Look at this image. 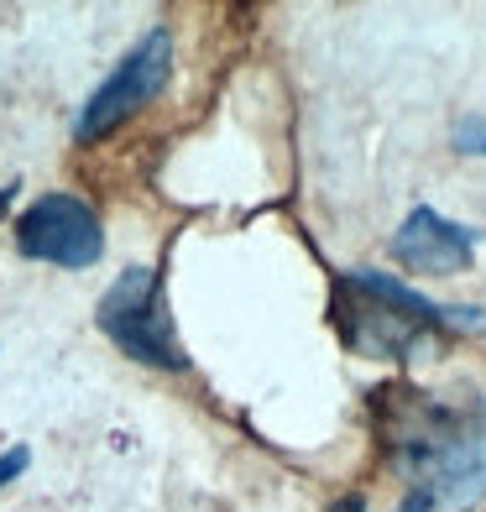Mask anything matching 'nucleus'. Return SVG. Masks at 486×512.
Here are the masks:
<instances>
[{"mask_svg":"<svg viewBox=\"0 0 486 512\" xmlns=\"http://www.w3.org/2000/svg\"><path fill=\"white\" fill-rule=\"evenodd\" d=\"M382 445L403 476V492L434 512H460L486 497V403H439L434 392H372Z\"/></svg>","mask_w":486,"mask_h":512,"instance_id":"f257e3e1","label":"nucleus"},{"mask_svg":"<svg viewBox=\"0 0 486 512\" xmlns=\"http://www.w3.org/2000/svg\"><path fill=\"white\" fill-rule=\"evenodd\" d=\"M95 324L121 356L157 366V371H189V356L173 335V314H168V293H162L157 267H126L115 283L100 293Z\"/></svg>","mask_w":486,"mask_h":512,"instance_id":"f03ea898","label":"nucleus"},{"mask_svg":"<svg viewBox=\"0 0 486 512\" xmlns=\"http://www.w3.org/2000/svg\"><path fill=\"white\" fill-rule=\"evenodd\" d=\"M168 79H173V32L152 27L95 89H89V100L74 115V142L79 147L105 142L121 121H131L142 105H152L162 89H168Z\"/></svg>","mask_w":486,"mask_h":512,"instance_id":"7ed1b4c3","label":"nucleus"},{"mask_svg":"<svg viewBox=\"0 0 486 512\" xmlns=\"http://www.w3.org/2000/svg\"><path fill=\"white\" fill-rule=\"evenodd\" d=\"M16 251L27 256V262L95 267L105 256V225L95 215V204H84L79 194H42L21 209Z\"/></svg>","mask_w":486,"mask_h":512,"instance_id":"20e7f679","label":"nucleus"},{"mask_svg":"<svg viewBox=\"0 0 486 512\" xmlns=\"http://www.w3.org/2000/svg\"><path fill=\"white\" fill-rule=\"evenodd\" d=\"M476 246H481V230L460 225L450 215H439L434 204H413L403 225L392 230V262H403L408 272H424V277H455L476 262Z\"/></svg>","mask_w":486,"mask_h":512,"instance_id":"39448f33","label":"nucleus"},{"mask_svg":"<svg viewBox=\"0 0 486 512\" xmlns=\"http://www.w3.org/2000/svg\"><path fill=\"white\" fill-rule=\"evenodd\" d=\"M340 283L351 293H361V298H372V304H382L387 314L419 324V330H429V335L434 330H445V335H486V309H476V304H439V298L408 288V283H398V277H387V272L351 267Z\"/></svg>","mask_w":486,"mask_h":512,"instance_id":"423d86ee","label":"nucleus"},{"mask_svg":"<svg viewBox=\"0 0 486 512\" xmlns=\"http://www.w3.org/2000/svg\"><path fill=\"white\" fill-rule=\"evenodd\" d=\"M450 142H455V152H466V157H486V115H460Z\"/></svg>","mask_w":486,"mask_h":512,"instance_id":"0eeeda50","label":"nucleus"},{"mask_svg":"<svg viewBox=\"0 0 486 512\" xmlns=\"http://www.w3.org/2000/svg\"><path fill=\"white\" fill-rule=\"evenodd\" d=\"M27 465H32V450L27 445H11L6 455H0V486H11L21 471H27Z\"/></svg>","mask_w":486,"mask_h":512,"instance_id":"6e6552de","label":"nucleus"},{"mask_svg":"<svg viewBox=\"0 0 486 512\" xmlns=\"http://www.w3.org/2000/svg\"><path fill=\"white\" fill-rule=\"evenodd\" d=\"M11 199H16V183H0V215L11 209Z\"/></svg>","mask_w":486,"mask_h":512,"instance_id":"1a4fd4ad","label":"nucleus"}]
</instances>
